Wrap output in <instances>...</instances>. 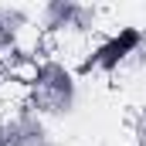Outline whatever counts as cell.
I'll return each mask as SVG.
<instances>
[{"mask_svg": "<svg viewBox=\"0 0 146 146\" xmlns=\"http://www.w3.org/2000/svg\"><path fill=\"white\" fill-rule=\"evenodd\" d=\"M146 41L143 24H115L78 61V75H122Z\"/></svg>", "mask_w": 146, "mask_h": 146, "instance_id": "7a4b0ae2", "label": "cell"}, {"mask_svg": "<svg viewBox=\"0 0 146 146\" xmlns=\"http://www.w3.org/2000/svg\"><path fill=\"white\" fill-rule=\"evenodd\" d=\"M0 146H54V129L24 102L0 115Z\"/></svg>", "mask_w": 146, "mask_h": 146, "instance_id": "277c9868", "label": "cell"}, {"mask_svg": "<svg viewBox=\"0 0 146 146\" xmlns=\"http://www.w3.org/2000/svg\"><path fill=\"white\" fill-rule=\"evenodd\" d=\"M122 78H126V88L129 92H136L139 99H146V41H143V48L136 51V58L126 65Z\"/></svg>", "mask_w": 146, "mask_h": 146, "instance_id": "8992f818", "label": "cell"}, {"mask_svg": "<svg viewBox=\"0 0 146 146\" xmlns=\"http://www.w3.org/2000/svg\"><path fill=\"white\" fill-rule=\"evenodd\" d=\"M10 51H7V44H3V37H0V65H3V58H7Z\"/></svg>", "mask_w": 146, "mask_h": 146, "instance_id": "52a82bcc", "label": "cell"}, {"mask_svg": "<svg viewBox=\"0 0 146 146\" xmlns=\"http://www.w3.org/2000/svg\"><path fill=\"white\" fill-rule=\"evenodd\" d=\"M102 10L78 3V0H48L37 10V24L41 34L51 41H72V37H88L99 31Z\"/></svg>", "mask_w": 146, "mask_h": 146, "instance_id": "3957f363", "label": "cell"}, {"mask_svg": "<svg viewBox=\"0 0 146 146\" xmlns=\"http://www.w3.org/2000/svg\"><path fill=\"white\" fill-rule=\"evenodd\" d=\"M0 37L7 44V51H27L24 41L34 37L41 41V24H37V14L31 7H21V3H0Z\"/></svg>", "mask_w": 146, "mask_h": 146, "instance_id": "5b68a950", "label": "cell"}, {"mask_svg": "<svg viewBox=\"0 0 146 146\" xmlns=\"http://www.w3.org/2000/svg\"><path fill=\"white\" fill-rule=\"evenodd\" d=\"M139 146H146V126L139 129Z\"/></svg>", "mask_w": 146, "mask_h": 146, "instance_id": "ba28073f", "label": "cell"}, {"mask_svg": "<svg viewBox=\"0 0 146 146\" xmlns=\"http://www.w3.org/2000/svg\"><path fill=\"white\" fill-rule=\"evenodd\" d=\"M24 106L48 122H68L82 109V82L65 58H34L24 78Z\"/></svg>", "mask_w": 146, "mask_h": 146, "instance_id": "6da1fadb", "label": "cell"}]
</instances>
